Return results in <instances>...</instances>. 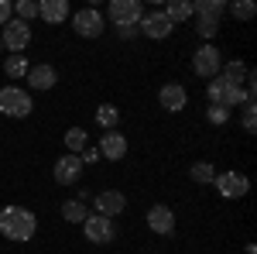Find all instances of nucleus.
<instances>
[{
  "mask_svg": "<svg viewBox=\"0 0 257 254\" xmlns=\"http://www.w3.org/2000/svg\"><path fill=\"white\" fill-rule=\"evenodd\" d=\"M103 18L110 21L113 28L141 24V18H144V4H141V0H110V7H106Z\"/></svg>",
  "mask_w": 257,
  "mask_h": 254,
  "instance_id": "20e7f679",
  "label": "nucleus"
},
{
  "mask_svg": "<svg viewBox=\"0 0 257 254\" xmlns=\"http://www.w3.org/2000/svg\"><path fill=\"white\" fill-rule=\"evenodd\" d=\"M0 52H4V45H0Z\"/></svg>",
  "mask_w": 257,
  "mask_h": 254,
  "instance_id": "72a5a7b5",
  "label": "nucleus"
},
{
  "mask_svg": "<svg viewBox=\"0 0 257 254\" xmlns=\"http://www.w3.org/2000/svg\"><path fill=\"white\" fill-rule=\"evenodd\" d=\"M69 14H72L69 0H41V4H38V18L48 21V24H65Z\"/></svg>",
  "mask_w": 257,
  "mask_h": 254,
  "instance_id": "dca6fc26",
  "label": "nucleus"
},
{
  "mask_svg": "<svg viewBox=\"0 0 257 254\" xmlns=\"http://www.w3.org/2000/svg\"><path fill=\"white\" fill-rule=\"evenodd\" d=\"M144 220H148V230L158 234V237H168L175 230V213H172V206H165V203H155Z\"/></svg>",
  "mask_w": 257,
  "mask_h": 254,
  "instance_id": "ddd939ff",
  "label": "nucleus"
},
{
  "mask_svg": "<svg viewBox=\"0 0 257 254\" xmlns=\"http://www.w3.org/2000/svg\"><path fill=\"white\" fill-rule=\"evenodd\" d=\"M123 210H127V196L120 189H99V193H93V213L117 220Z\"/></svg>",
  "mask_w": 257,
  "mask_h": 254,
  "instance_id": "1a4fd4ad",
  "label": "nucleus"
},
{
  "mask_svg": "<svg viewBox=\"0 0 257 254\" xmlns=\"http://www.w3.org/2000/svg\"><path fill=\"white\" fill-rule=\"evenodd\" d=\"M62 141H65V151H69V155H82V151L89 148V134H86L82 127H69Z\"/></svg>",
  "mask_w": 257,
  "mask_h": 254,
  "instance_id": "6ab92c4d",
  "label": "nucleus"
},
{
  "mask_svg": "<svg viewBox=\"0 0 257 254\" xmlns=\"http://www.w3.org/2000/svg\"><path fill=\"white\" fill-rule=\"evenodd\" d=\"M189 179H192L196 186H209V182L216 179V165H213V161H192V165H189Z\"/></svg>",
  "mask_w": 257,
  "mask_h": 254,
  "instance_id": "5701e85b",
  "label": "nucleus"
},
{
  "mask_svg": "<svg viewBox=\"0 0 257 254\" xmlns=\"http://www.w3.org/2000/svg\"><path fill=\"white\" fill-rule=\"evenodd\" d=\"M72 31L79 35V38H99L103 31H106V18H103V11L96 7H82L72 14Z\"/></svg>",
  "mask_w": 257,
  "mask_h": 254,
  "instance_id": "6e6552de",
  "label": "nucleus"
},
{
  "mask_svg": "<svg viewBox=\"0 0 257 254\" xmlns=\"http://www.w3.org/2000/svg\"><path fill=\"white\" fill-rule=\"evenodd\" d=\"M31 110H35V100H31L28 90H21V86H4L0 90V114L4 117L24 120V117H31Z\"/></svg>",
  "mask_w": 257,
  "mask_h": 254,
  "instance_id": "f03ea898",
  "label": "nucleus"
},
{
  "mask_svg": "<svg viewBox=\"0 0 257 254\" xmlns=\"http://www.w3.org/2000/svg\"><path fill=\"white\" fill-rule=\"evenodd\" d=\"M24 79H28V82H31V90H38V93H48V90H55V86H59V72H55V65H48V62L31 65Z\"/></svg>",
  "mask_w": 257,
  "mask_h": 254,
  "instance_id": "2eb2a0df",
  "label": "nucleus"
},
{
  "mask_svg": "<svg viewBox=\"0 0 257 254\" xmlns=\"http://www.w3.org/2000/svg\"><path fill=\"white\" fill-rule=\"evenodd\" d=\"M219 76L226 79V82H233V86H243V82H247V76H250V69H247L240 59H230V62H223Z\"/></svg>",
  "mask_w": 257,
  "mask_h": 254,
  "instance_id": "a211bd4d",
  "label": "nucleus"
},
{
  "mask_svg": "<svg viewBox=\"0 0 257 254\" xmlns=\"http://www.w3.org/2000/svg\"><path fill=\"white\" fill-rule=\"evenodd\" d=\"M138 35H141V28H138V24H127V28H117V38H120V41H134Z\"/></svg>",
  "mask_w": 257,
  "mask_h": 254,
  "instance_id": "c756f323",
  "label": "nucleus"
},
{
  "mask_svg": "<svg viewBox=\"0 0 257 254\" xmlns=\"http://www.w3.org/2000/svg\"><path fill=\"white\" fill-rule=\"evenodd\" d=\"M93 193H96V189H86V186H82L79 193L72 196V199H79V203H86V206H89V199H93Z\"/></svg>",
  "mask_w": 257,
  "mask_h": 254,
  "instance_id": "473e14b6",
  "label": "nucleus"
},
{
  "mask_svg": "<svg viewBox=\"0 0 257 254\" xmlns=\"http://www.w3.org/2000/svg\"><path fill=\"white\" fill-rule=\"evenodd\" d=\"M226 14H233L237 21H254L257 4L254 0H233V4H226Z\"/></svg>",
  "mask_w": 257,
  "mask_h": 254,
  "instance_id": "393cba45",
  "label": "nucleus"
},
{
  "mask_svg": "<svg viewBox=\"0 0 257 254\" xmlns=\"http://www.w3.org/2000/svg\"><path fill=\"white\" fill-rule=\"evenodd\" d=\"M0 45H4L11 55H24V48L31 45V24L11 18L4 24V31H0Z\"/></svg>",
  "mask_w": 257,
  "mask_h": 254,
  "instance_id": "423d86ee",
  "label": "nucleus"
},
{
  "mask_svg": "<svg viewBox=\"0 0 257 254\" xmlns=\"http://www.w3.org/2000/svg\"><path fill=\"white\" fill-rule=\"evenodd\" d=\"M141 35L151 41H165L172 31H175V24L165 18V11H144V18H141Z\"/></svg>",
  "mask_w": 257,
  "mask_h": 254,
  "instance_id": "9b49d317",
  "label": "nucleus"
},
{
  "mask_svg": "<svg viewBox=\"0 0 257 254\" xmlns=\"http://www.w3.org/2000/svg\"><path fill=\"white\" fill-rule=\"evenodd\" d=\"M82 234H86V240L89 244H113L117 240V223L110 220V216H99V213H89L86 220H82Z\"/></svg>",
  "mask_w": 257,
  "mask_h": 254,
  "instance_id": "39448f33",
  "label": "nucleus"
},
{
  "mask_svg": "<svg viewBox=\"0 0 257 254\" xmlns=\"http://www.w3.org/2000/svg\"><path fill=\"white\" fill-rule=\"evenodd\" d=\"M158 103H161V110H168V114H182L189 107V90L182 82H165L158 90Z\"/></svg>",
  "mask_w": 257,
  "mask_h": 254,
  "instance_id": "f8f14e48",
  "label": "nucleus"
},
{
  "mask_svg": "<svg viewBox=\"0 0 257 254\" xmlns=\"http://www.w3.org/2000/svg\"><path fill=\"white\" fill-rule=\"evenodd\" d=\"M79 158H82V165H93V161H99V151H96V148H86Z\"/></svg>",
  "mask_w": 257,
  "mask_h": 254,
  "instance_id": "2f4dec72",
  "label": "nucleus"
},
{
  "mask_svg": "<svg viewBox=\"0 0 257 254\" xmlns=\"http://www.w3.org/2000/svg\"><path fill=\"white\" fill-rule=\"evenodd\" d=\"M14 18L24 21V24H31V21L38 18V4H35V0H18V4H14Z\"/></svg>",
  "mask_w": 257,
  "mask_h": 254,
  "instance_id": "bb28decb",
  "label": "nucleus"
},
{
  "mask_svg": "<svg viewBox=\"0 0 257 254\" xmlns=\"http://www.w3.org/2000/svg\"><path fill=\"white\" fill-rule=\"evenodd\" d=\"M11 18H14V4H11V0H0V28H4Z\"/></svg>",
  "mask_w": 257,
  "mask_h": 254,
  "instance_id": "7c9ffc66",
  "label": "nucleus"
},
{
  "mask_svg": "<svg viewBox=\"0 0 257 254\" xmlns=\"http://www.w3.org/2000/svg\"><path fill=\"white\" fill-rule=\"evenodd\" d=\"M206 120H209L213 127H226V124H230V110H226V107H209V110H206Z\"/></svg>",
  "mask_w": 257,
  "mask_h": 254,
  "instance_id": "c85d7f7f",
  "label": "nucleus"
},
{
  "mask_svg": "<svg viewBox=\"0 0 257 254\" xmlns=\"http://www.w3.org/2000/svg\"><path fill=\"white\" fill-rule=\"evenodd\" d=\"M28 69H31L28 55H7V59H4V76H7V79H14V82L28 76Z\"/></svg>",
  "mask_w": 257,
  "mask_h": 254,
  "instance_id": "412c9836",
  "label": "nucleus"
},
{
  "mask_svg": "<svg viewBox=\"0 0 257 254\" xmlns=\"http://www.w3.org/2000/svg\"><path fill=\"white\" fill-rule=\"evenodd\" d=\"M161 11H165V18L172 21V24H185V21L192 18V4H189V0H172V4H165Z\"/></svg>",
  "mask_w": 257,
  "mask_h": 254,
  "instance_id": "4be33fe9",
  "label": "nucleus"
},
{
  "mask_svg": "<svg viewBox=\"0 0 257 254\" xmlns=\"http://www.w3.org/2000/svg\"><path fill=\"white\" fill-rule=\"evenodd\" d=\"M219 69H223V52H219L216 45H199L196 55H192V72H196L199 79H216Z\"/></svg>",
  "mask_w": 257,
  "mask_h": 254,
  "instance_id": "7ed1b4c3",
  "label": "nucleus"
},
{
  "mask_svg": "<svg viewBox=\"0 0 257 254\" xmlns=\"http://www.w3.org/2000/svg\"><path fill=\"white\" fill-rule=\"evenodd\" d=\"M89 216V206L79 203V199H65L62 203V220H69V223H82Z\"/></svg>",
  "mask_w": 257,
  "mask_h": 254,
  "instance_id": "b1692460",
  "label": "nucleus"
},
{
  "mask_svg": "<svg viewBox=\"0 0 257 254\" xmlns=\"http://www.w3.org/2000/svg\"><path fill=\"white\" fill-rule=\"evenodd\" d=\"M0 234L7 240H14V244H28L38 234V216L28 206H4L0 210Z\"/></svg>",
  "mask_w": 257,
  "mask_h": 254,
  "instance_id": "f257e3e1",
  "label": "nucleus"
},
{
  "mask_svg": "<svg viewBox=\"0 0 257 254\" xmlns=\"http://www.w3.org/2000/svg\"><path fill=\"white\" fill-rule=\"evenodd\" d=\"M240 110H243V114H240V124H243V131H247V134H254V127H257V107H254V103H243Z\"/></svg>",
  "mask_w": 257,
  "mask_h": 254,
  "instance_id": "cd10ccee",
  "label": "nucleus"
},
{
  "mask_svg": "<svg viewBox=\"0 0 257 254\" xmlns=\"http://www.w3.org/2000/svg\"><path fill=\"white\" fill-rule=\"evenodd\" d=\"M223 14H226V0H196V4H192V18L219 21Z\"/></svg>",
  "mask_w": 257,
  "mask_h": 254,
  "instance_id": "f3484780",
  "label": "nucleus"
},
{
  "mask_svg": "<svg viewBox=\"0 0 257 254\" xmlns=\"http://www.w3.org/2000/svg\"><path fill=\"white\" fill-rule=\"evenodd\" d=\"M96 124L103 127V131H117L120 127V107H113V103H99L96 107Z\"/></svg>",
  "mask_w": 257,
  "mask_h": 254,
  "instance_id": "aec40b11",
  "label": "nucleus"
},
{
  "mask_svg": "<svg viewBox=\"0 0 257 254\" xmlns=\"http://www.w3.org/2000/svg\"><path fill=\"white\" fill-rule=\"evenodd\" d=\"M96 151H99V158H106V161L127 158V134H120V131H103Z\"/></svg>",
  "mask_w": 257,
  "mask_h": 254,
  "instance_id": "4468645a",
  "label": "nucleus"
},
{
  "mask_svg": "<svg viewBox=\"0 0 257 254\" xmlns=\"http://www.w3.org/2000/svg\"><path fill=\"white\" fill-rule=\"evenodd\" d=\"M82 172H86L82 158L79 155H69V151H65L55 165H52V176H55V182H59V186H79Z\"/></svg>",
  "mask_w": 257,
  "mask_h": 254,
  "instance_id": "9d476101",
  "label": "nucleus"
},
{
  "mask_svg": "<svg viewBox=\"0 0 257 254\" xmlns=\"http://www.w3.org/2000/svg\"><path fill=\"white\" fill-rule=\"evenodd\" d=\"M196 35L202 38V45H213V38L219 35V21H202V18H196Z\"/></svg>",
  "mask_w": 257,
  "mask_h": 254,
  "instance_id": "a878e982",
  "label": "nucleus"
},
{
  "mask_svg": "<svg viewBox=\"0 0 257 254\" xmlns=\"http://www.w3.org/2000/svg\"><path fill=\"white\" fill-rule=\"evenodd\" d=\"M213 186H216V193L223 196V199H243V196L250 193V179L243 176V172H237V168L216 172Z\"/></svg>",
  "mask_w": 257,
  "mask_h": 254,
  "instance_id": "0eeeda50",
  "label": "nucleus"
}]
</instances>
